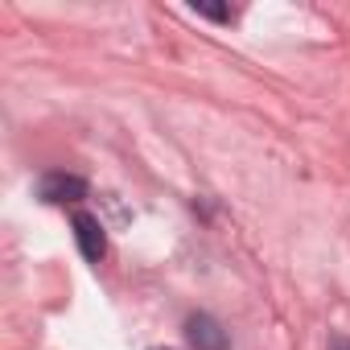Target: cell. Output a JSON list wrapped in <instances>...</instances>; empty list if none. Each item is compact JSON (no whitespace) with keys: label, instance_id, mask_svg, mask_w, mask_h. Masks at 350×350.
Here are the masks:
<instances>
[{"label":"cell","instance_id":"cell-4","mask_svg":"<svg viewBox=\"0 0 350 350\" xmlns=\"http://www.w3.org/2000/svg\"><path fill=\"white\" fill-rule=\"evenodd\" d=\"M194 13H202V17H211V21H231V17H235L231 9H223V5H206V0H194Z\"/></svg>","mask_w":350,"mask_h":350},{"label":"cell","instance_id":"cell-2","mask_svg":"<svg viewBox=\"0 0 350 350\" xmlns=\"http://www.w3.org/2000/svg\"><path fill=\"white\" fill-rule=\"evenodd\" d=\"M186 338H190L194 350H231L227 329H223L211 313H190V317H186Z\"/></svg>","mask_w":350,"mask_h":350},{"label":"cell","instance_id":"cell-3","mask_svg":"<svg viewBox=\"0 0 350 350\" xmlns=\"http://www.w3.org/2000/svg\"><path fill=\"white\" fill-rule=\"evenodd\" d=\"M75 239H79V252H83V260H87V264H99V260L107 256L103 223H99L95 215H87V211H79V215H75Z\"/></svg>","mask_w":350,"mask_h":350},{"label":"cell","instance_id":"cell-1","mask_svg":"<svg viewBox=\"0 0 350 350\" xmlns=\"http://www.w3.org/2000/svg\"><path fill=\"white\" fill-rule=\"evenodd\" d=\"M38 194H42V202H54V206H62V202H83V198H87V182L75 178V173L54 169V173H46V178L38 182Z\"/></svg>","mask_w":350,"mask_h":350}]
</instances>
